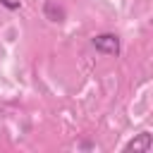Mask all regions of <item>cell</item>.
I'll return each instance as SVG.
<instances>
[{
  "label": "cell",
  "instance_id": "3957f363",
  "mask_svg": "<svg viewBox=\"0 0 153 153\" xmlns=\"http://www.w3.org/2000/svg\"><path fill=\"white\" fill-rule=\"evenodd\" d=\"M43 12H45V17H48L50 22H62V19H65V10H62L60 5H55L53 0H48V2H45Z\"/></svg>",
  "mask_w": 153,
  "mask_h": 153
},
{
  "label": "cell",
  "instance_id": "277c9868",
  "mask_svg": "<svg viewBox=\"0 0 153 153\" xmlns=\"http://www.w3.org/2000/svg\"><path fill=\"white\" fill-rule=\"evenodd\" d=\"M0 5H5L7 10H19L22 2H19V0H0Z\"/></svg>",
  "mask_w": 153,
  "mask_h": 153
},
{
  "label": "cell",
  "instance_id": "6da1fadb",
  "mask_svg": "<svg viewBox=\"0 0 153 153\" xmlns=\"http://www.w3.org/2000/svg\"><path fill=\"white\" fill-rule=\"evenodd\" d=\"M93 48L98 53H105V55H117L120 53V38L115 33H98L93 38Z\"/></svg>",
  "mask_w": 153,
  "mask_h": 153
},
{
  "label": "cell",
  "instance_id": "7a4b0ae2",
  "mask_svg": "<svg viewBox=\"0 0 153 153\" xmlns=\"http://www.w3.org/2000/svg\"><path fill=\"white\" fill-rule=\"evenodd\" d=\"M151 146H153V136H151L148 131H141V134H136V136L127 143V151H134V153H148Z\"/></svg>",
  "mask_w": 153,
  "mask_h": 153
}]
</instances>
